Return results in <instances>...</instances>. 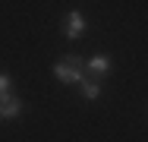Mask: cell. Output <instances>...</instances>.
I'll return each instance as SVG.
<instances>
[{"label": "cell", "mask_w": 148, "mask_h": 142, "mask_svg": "<svg viewBox=\"0 0 148 142\" xmlns=\"http://www.w3.org/2000/svg\"><path fill=\"white\" fill-rule=\"evenodd\" d=\"M22 114V101L13 95V92H6V95H0V117H6V120H13V117H19Z\"/></svg>", "instance_id": "obj_3"}, {"label": "cell", "mask_w": 148, "mask_h": 142, "mask_svg": "<svg viewBox=\"0 0 148 142\" xmlns=\"http://www.w3.org/2000/svg\"><path fill=\"white\" fill-rule=\"evenodd\" d=\"M63 35H66L69 41H76V38H82V35H85V16H82L79 10L66 13V19H63Z\"/></svg>", "instance_id": "obj_2"}, {"label": "cell", "mask_w": 148, "mask_h": 142, "mask_svg": "<svg viewBox=\"0 0 148 142\" xmlns=\"http://www.w3.org/2000/svg\"><path fill=\"white\" fill-rule=\"evenodd\" d=\"M88 73L95 76V79H101V76H107L110 73V57H104V54H95V57H88Z\"/></svg>", "instance_id": "obj_4"}, {"label": "cell", "mask_w": 148, "mask_h": 142, "mask_svg": "<svg viewBox=\"0 0 148 142\" xmlns=\"http://www.w3.org/2000/svg\"><path fill=\"white\" fill-rule=\"evenodd\" d=\"M54 76H57L63 85H79L82 82V63L79 57H63L54 63Z\"/></svg>", "instance_id": "obj_1"}, {"label": "cell", "mask_w": 148, "mask_h": 142, "mask_svg": "<svg viewBox=\"0 0 148 142\" xmlns=\"http://www.w3.org/2000/svg\"><path fill=\"white\" fill-rule=\"evenodd\" d=\"M79 88H82V98H85V101H95V98L101 95V79H85V76H82Z\"/></svg>", "instance_id": "obj_5"}, {"label": "cell", "mask_w": 148, "mask_h": 142, "mask_svg": "<svg viewBox=\"0 0 148 142\" xmlns=\"http://www.w3.org/2000/svg\"><path fill=\"white\" fill-rule=\"evenodd\" d=\"M6 92H10V76L0 73V95H6Z\"/></svg>", "instance_id": "obj_6"}]
</instances>
